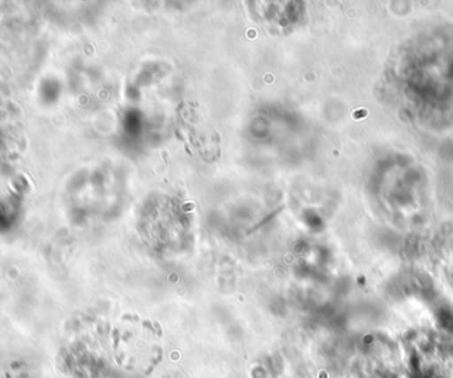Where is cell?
Returning <instances> with one entry per match:
<instances>
[{
    "label": "cell",
    "instance_id": "1",
    "mask_svg": "<svg viewBox=\"0 0 453 378\" xmlns=\"http://www.w3.org/2000/svg\"><path fill=\"white\" fill-rule=\"evenodd\" d=\"M180 126L185 135L190 138L191 145L202 154L203 158H215L219 155V134L212 132L199 113L196 106L190 105L180 113Z\"/></svg>",
    "mask_w": 453,
    "mask_h": 378
}]
</instances>
